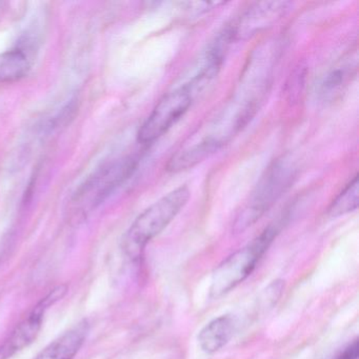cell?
I'll return each instance as SVG.
<instances>
[{
	"label": "cell",
	"instance_id": "obj_1",
	"mask_svg": "<svg viewBox=\"0 0 359 359\" xmlns=\"http://www.w3.org/2000/svg\"><path fill=\"white\" fill-rule=\"evenodd\" d=\"M190 196L188 187L180 186L144 210L123 237L126 255L132 260L140 259L148 243L171 224L184 209Z\"/></svg>",
	"mask_w": 359,
	"mask_h": 359
},
{
	"label": "cell",
	"instance_id": "obj_2",
	"mask_svg": "<svg viewBox=\"0 0 359 359\" xmlns=\"http://www.w3.org/2000/svg\"><path fill=\"white\" fill-rule=\"evenodd\" d=\"M276 234V228L269 226L259 236L224 260L214 271L210 297H222L245 280L255 270Z\"/></svg>",
	"mask_w": 359,
	"mask_h": 359
},
{
	"label": "cell",
	"instance_id": "obj_3",
	"mask_svg": "<svg viewBox=\"0 0 359 359\" xmlns=\"http://www.w3.org/2000/svg\"><path fill=\"white\" fill-rule=\"evenodd\" d=\"M295 169L285 159L276 161L269 168L259 184L252 193L249 201L234 222L235 232H243L255 224L278 201L279 197L293 184Z\"/></svg>",
	"mask_w": 359,
	"mask_h": 359
},
{
	"label": "cell",
	"instance_id": "obj_4",
	"mask_svg": "<svg viewBox=\"0 0 359 359\" xmlns=\"http://www.w3.org/2000/svg\"><path fill=\"white\" fill-rule=\"evenodd\" d=\"M136 168L133 158L114 161L96 172L79 189L73 198V215L83 217L100 205L117 187L131 176Z\"/></svg>",
	"mask_w": 359,
	"mask_h": 359
},
{
	"label": "cell",
	"instance_id": "obj_5",
	"mask_svg": "<svg viewBox=\"0 0 359 359\" xmlns=\"http://www.w3.org/2000/svg\"><path fill=\"white\" fill-rule=\"evenodd\" d=\"M194 97V92L187 83L165 94L140 127L138 142L148 144L165 135L188 112Z\"/></svg>",
	"mask_w": 359,
	"mask_h": 359
},
{
	"label": "cell",
	"instance_id": "obj_6",
	"mask_svg": "<svg viewBox=\"0 0 359 359\" xmlns=\"http://www.w3.org/2000/svg\"><path fill=\"white\" fill-rule=\"evenodd\" d=\"M67 291L68 287L65 285L54 287L27 314L0 346V359L11 358L36 340L43 327L46 313L64 298Z\"/></svg>",
	"mask_w": 359,
	"mask_h": 359
},
{
	"label": "cell",
	"instance_id": "obj_7",
	"mask_svg": "<svg viewBox=\"0 0 359 359\" xmlns=\"http://www.w3.org/2000/svg\"><path fill=\"white\" fill-rule=\"evenodd\" d=\"M290 3L285 1H264L252 5L247 11L241 14L238 20L230 25L233 39H245L253 36L256 33L280 20L287 10Z\"/></svg>",
	"mask_w": 359,
	"mask_h": 359
},
{
	"label": "cell",
	"instance_id": "obj_8",
	"mask_svg": "<svg viewBox=\"0 0 359 359\" xmlns=\"http://www.w3.org/2000/svg\"><path fill=\"white\" fill-rule=\"evenodd\" d=\"M90 325L87 320L71 327L57 339L46 346L34 359H73L85 344L89 334Z\"/></svg>",
	"mask_w": 359,
	"mask_h": 359
},
{
	"label": "cell",
	"instance_id": "obj_9",
	"mask_svg": "<svg viewBox=\"0 0 359 359\" xmlns=\"http://www.w3.org/2000/svg\"><path fill=\"white\" fill-rule=\"evenodd\" d=\"M235 320L230 315H222L208 323L198 334L201 350L208 354H214L222 350L232 338Z\"/></svg>",
	"mask_w": 359,
	"mask_h": 359
},
{
	"label": "cell",
	"instance_id": "obj_10",
	"mask_svg": "<svg viewBox=\"0 0 359 359\" xmlns=\"http://www.w3.org/2000/svg\"><path fill=\"white\" fill-rule=\"evenodd\" d=\"M30 69L28 56L22 50L0 54V85L14 83L26 76Z\"/></svg>",
	"mask_w": 359,
	"mask_h": 359
},
{
	"label": "cell",
	"instance_id": "obj_11",
	"mask_svg": "<svg viewBox=\"0 0 359 359\" xmlns=\"http://www.w3.org/2000/svg\"><path fill=\"white\" fill-rule=\"evenodd\" d=\"M358 175H355V177L346 184L344 191L331 203L327 212L333 217L351 213V212L355 211L357 207H358Z\"/></svg>",
	"mask_w": 359,
	"mask_h": 359
},
{
	"label": "cell",
	"instance_id": "obj_12",
	"mask_svg": "<svg viewBox=\"0 0 359 359\" xmlns=\"http://www.w3.org/2000/svg\"><path fill=\"white\" fill-rule=\"evenodd\" d=\"M350 77V71L346 67H339L327 74L321 87V94L323 97L330 98L338 94V92L346 85Z\"/></svg>",
	"mask_w": 359,
	"mask_h": 359
},
{
	"label": "cell",
	"instance_id": "obj_13",
	"mask_svg": "<svg viewBox=\"0 0 359 359\" xmlns=\"http://www.w3.org/2000/svg\"><path fill=\"white\" fill-rule=\"evenodd\" d=\"M358 340L355 339L346 348H344V351H341L335 359H358Z\"/></svg>",
	"mask_w": 359,
	"mask_h": 359
}]
</instances>
